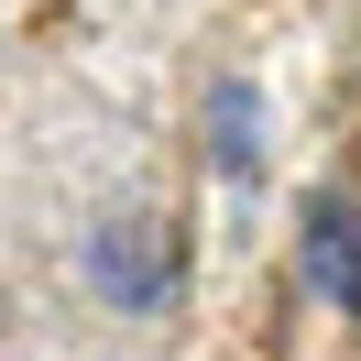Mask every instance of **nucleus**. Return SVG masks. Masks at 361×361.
<instances>
[{"instance_id": "1", "label": "nucleus", "mask_w": 361, "mask_h": 361, "mask_svg": "<svg viewBox=\"0 0 361 361\" xmlns=\"http://www.w3.org/2000/svg\"><path fill=\"white\" fill-rule=\"evenodd\" d=\"M88 274L110 285V307H164V285H176V230L142 219V208H121V219H99Z\"/></svg>"}, {"instance_id": "2", "label": "nucleus", "mask_w": 361, "mask_h": 361, "mask_svg": "<svg viewBox=\"0 0 361 361\" xmlns=\"http://www.w3.org/2000/svg\"><path fill=\"white\" fill-rule=\"evenodd\" d=\"M295 274H307L317 307L361 317V197H307V219H295Z\"/></svg>"}, {"instance_id": "3", "label": "nucleus", "mask_w": 361, "mask_h": 361, "mask_svg": "<svg viewBox=\"0 0 361 361\" xmlns=\"http://www.w3.org/2000/svg\"><path fill=\"white\" fill-rule=\"evenodd\" d=\"M208 121H219V164H230V176L263 164V99H252V88H219V99H208Z\"/></svg>"}]
</instances>
